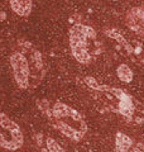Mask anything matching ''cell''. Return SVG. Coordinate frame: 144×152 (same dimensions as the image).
Instances as JSON below:
<instances>
[{
  "instance_id": "1",
  "label": "cell",
  "mask_w": 144,
  "mask_h": 152,
  "mask_svg": "<svg viewBox=\"0 0 144 152\" xmlns=\"http://www.w3.org/2000/svg\"><path fill=\"white\" fill-rule=\"evenodd\" d=\"M77 83L101 112L115 114L129 124L140 126L144 123V104L125 90L100 84L90 76L80 77Z\"/></svg>"
},
{
  "instance_id": "2",
  "label": "cell",
  "mask_w": 144,
  "mask_h": 152,
  "mask_svg": "<svg viewBox=\"0 0 144 152\" xmlns=\"http://www.w3.org/2000/svg\"><path fill=\"white\" fill-rule=\"evenodd\" d=\"M10 67L17 86L25 91L37 89L46 76L43 56L31 42L19 39L10 55Z\"/></svg>"
},
{
  "instance_id": "3",
  "label": "cell",
  "mask_w": 144,
  "mask_h": 152,
  "mask_svg": "<svg viewBox=\"0 0 144 152\" xmlns=\"http://www.w3.org/2000/svg\"><path fill=\"white\" fill-rule=\"evenodd\" d=\"M37 108L52 128L72 142H80L87 133V123L82 114L61 102L37 100Z\"/></svg>"
},
{
  "instance_id": "4",
  "label": "cell",
  "mask_w": 144,
  "mask_h": 152,
  "mask_svg": "<svg viewBox=\"0 0 144 152\" xmlns=\"http://www.w3.org/2000/svg\"><path fill=\"white\" fill-rule=\"evenodd\" d=\"M70 47L75 60L84 65L91 64L103 51L96 31L84 23H75L71 26Z\"/></svg>"
},
{
  "instance_id": "5",
  "label": "cell",
  "mask_w": 144,
  "mask_h": 152,
  "mask_svg": "<svg viewBox=\"0 0 144 152\" xmlns=\"http://www.w3.org/2000/svg\"><path fill=\"white\" fill-rule=\"evenodd\" d=\"M104 33L115 43L114 48L121 57L128 58L135 65L144 66V47L140 42L129 38L125 33L116 28H108Z\"/></svg>"
},
{
  "instance_id": "6",
  "label": "cell",
  "mask_w": 144,
  "mask_h": 152,
  "mask_svg": "<svg viewBox=\"0 0 144 152\" xmlns=\"http://www.w3.org/2000/svg\"><path fill=\"white\" fill-rule=\"evenodd\" d=\"M24 136L15 121L0 112V147L8 151H17L23 147Z\"/></svg>"
},
{
  "instance_id": "7",
  "label": "cell",
  "mask_w": 144,
  "mask_h": 152,
  "mask_svg": "<svg viewBox=\"0 0 144 152\" xmlns=\"http://www.w3.org/2000/svg\"><path fill=\"white\" fill-rule=\"evenodd\" d=\"M125 23L132 32L144 37V5L132 8L125 15Z\"/></svg>"
},
{
  "instance_id": "8",
  "label": "cell",
  "mask_w": 144,
  "mask_h": 152,
  "mask_svg": "<svg viewBox=\"0 0 144 152\" xmlns=\"http://www.w3.org/2000/svg\"><path fill=\"white\" fill-rule=\"evenodd\" d=\"M114 152H144V145L133 140L125 133L118 132L115 134Z\"/></svg>"
},
{
  "instance_id": "9",
  "label": "cell",
  "mask_w": 144,
  "mask_h": 152,
  "mask_svg": "<svg viewBox=\"0 0 144 152\" xmlns=\"http://www.w3.org/2000/svg\"><path fill=\"white\" fill-rule=\"evenodd\" d=\"M33 141L39 152H67L58 141L55 140L53 137L44 134V133H36L33 136Z\"/></svg>"
},
{
  "instance_id": "10",
  "label": "cell",
  "mask_w": 144,
  "mask_h": 152,
  "mask_svg": "<svg viewBox=\"0 0 144 152\" xmlns=\"http://www.w3.org/2000/svg\"><path fill=\"white\" fill-rule=\"evenodd\" d=\"M12 10L19 17H28L32 12V0H10Z\"/></svg>"
},
{
  "instance_id": "11",
  "label": "cell",
  "mask_w": 144,
  "mask_h": 152,
  "mask_svg": "<svg viewBox=\"0 0 144 152\" xmlns=\"http://www.w3.org/2000/svg\"><path fill=\"white\" fill-rule=\"evenodd\" d=\"M116 75H118V79L120 80V81H123V83H130L133 80V71L125 64L118 66Z\"/></svg>"
},
{
  "instance_id": "12",
  "label": "cell",
  "mask_w": 144,
  "mask_h": 152,
  "mask_svg": "<svg viewBox=\"0 0 144 152\" xmlns=\"http://www.w3.org/2000/svg\"><path fill=\"white\" fill-rule=\"evenodd\" d=\"M4 19H5V13L0 12V20H4Z\"/></svg>"
}]
</instances>
